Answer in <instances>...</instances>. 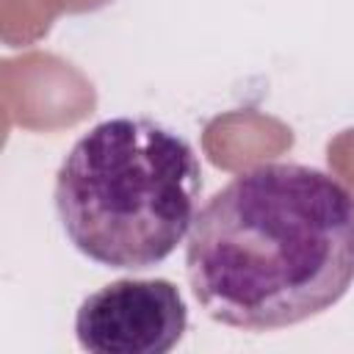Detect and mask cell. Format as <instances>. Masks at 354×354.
<instances>
[{
    "instance_id": "6da1fadb",
    "label": "cell",
    "mask_w": 354,
    "mask_h": 354,
    "mask_svg": "<svg viewBox=\"0 0 354 354\" xmlns=\"http://www.w3.org/2000/svg\"><path fill=\"white\" fill-rule=\"evenodd\" d=\"M185 271L224 326L268 332L321 315L354 282V194L304 163L246 169L196 213Z\"/></svg>"
},
{
    "instance_id": "7a4b0ae2",
    "label": "cell",
    "mask_w": 354,
    "mask_h": 354,
    "mask_svg": "<svg viewBox=\"0 0 354 354\" xmlns=\"http://www.w3.org/2000/svg\"><path fill=\"white\" fill-rule=\"evenodd\" d=\"M202 169L194 147L147 116H116L75 141L55 174L69 243L105 268H152L191 232Z\"/></svg>"
},
{
    "instance_id": "3957f363",
    "label": "cell",
    "mask_w": 354,
    "mask_h": 354,
    "mask_svg": "<svg viewBox=\"0 0 354 354\" xmlns=\"http://www.w3.org/2000/svg\"><path fill=\"white\" fill-rule=\"evenodd\" d=\"M185 326L188 307L169 279H113L75 313V337L88 354H166Z\"/></svg>"
}]
</instances>
